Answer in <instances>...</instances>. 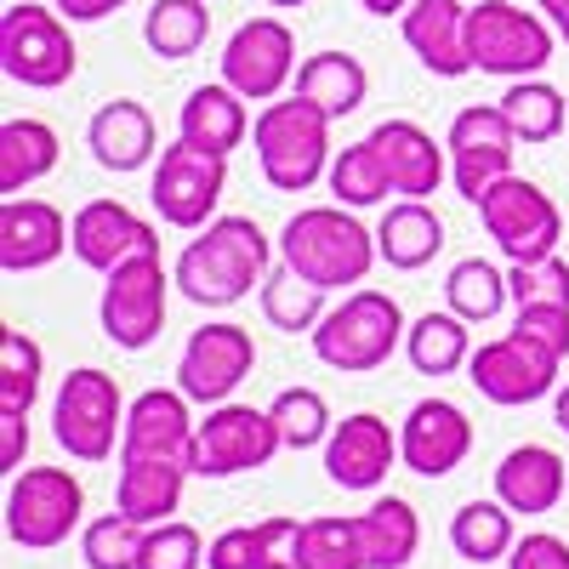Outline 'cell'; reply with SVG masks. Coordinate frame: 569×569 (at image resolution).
<instances>
[{
    "instance_id": "cell-48",
    "label": "cell",
    "mask_w": 569,
    "mask_h": 569,
    "mask_svg": "<svg viewBox=\"0 0 569 569\" xmlns=\"http://www.w3.org/2000/svg\"><path fill=\"white\" fill-rule=\"evenodd\" d=\"M206 569H257V541H251V525H233V530H222V536L206 547Z\"/></svg>"
},
{
    "instance_id": "cell-15",
    "label": "cell",
    "mask_w": 569,
    "mask_h": 569,
    "mask_svg": "<svg viewBox=\"0 0 569 569\" xmlns=\"http://www.w3.org/2000/svg\"><path fill=\"white\" fill-rule=\"evenodd\" d=\"M297 34L284 18H246L222 46V80L246 103H273L297 80Z\"/></svg>"
},
{
    "instance_id": "cell-32",
    "label": "cell",
    "mask_w": 569,
    "mask_h": 569,
    "mask_svg": "<svg viewBox=\"0 0 569 569\" xmlns=\"http://www.w3.org/2000/svg\"><path fill=\"white\" fill-rule=\"evenodd\" d=\"M359 530H365V558L370 569H405L421 547V518L405 496H376L359 512Z\"/></svg>"
},
{
    "instance_id": "cell-30",
    "label": "cell",
    "mask_w": 569,
    "mask_h": 569,
    "mask_svg": "<svg viewBox=\"0 0 569 569\" xmlns=\"http://www.w3.org/2000/svg\"><path fill=\"white\" fill-rule=\"evenodd\" d=\"M297 98H308L330 120H348L370 98V74H365V63L353 52H313L297 69Z\"/></svg>"
},
{
    "instance_id": "cell-27",
    "label": "cell",
    "mask_w": 569,
    "mask_h": 569,
    "mask_svg": "<svg viewBox=\"0 0 569 569\" xmlns=\"http://www.w3.org/2000/svg\"><path fill=\"white\" fill-rule=\"evenodd\" d=\"M376 251H382L388 268L416 273L445 251V217L427 206V200H393L376 222Z\"/></svg>"
},
{
    "instance_id": "cell-5",
    "label": "cell",
    "mask_w": 569,
    "mask_h": 569,
    "mask_svg": "<svg viewBox=\"0 0 569 569\" xmlns=\"http://www.w3.org/2000/svg\"><path fill=\"white\" fill-rule=\"evenodd\" d=\"M0 69H7V80H18L29 91L69 86L80 69L69 18L58 7H40V0H12L0 12Z\"/></svg>"
},
{
    "instance_id": "cell-11",
    "label": "cell",
    "mask_w": 569,
    "mask_h": 569,
    "mask_svg": "<svg viewBox=\"0 0 569 569\" xmlns=\"http://www.w3.org/2000/svg\"><path fill=\"white\" fill-rule=\"evenodd\" d=\"M558 370H563V359L552 348H541L525 330H507V337H490L472 348L467 382L479 388V399L518 410V405H536V399L558 393Z\"/></svg>"
},
{
    "instance_id": "cell-42",
    "label": "cell",
    "mask_w": 569,
    "mask_h": 569,
    "mask_svg": "<svg viewBox=\"0 0 569 569\" xmlns=\"http://www.w3.org/2000/svg\"><path fill=\"white\" fill-rule=\"evenodd\" d=\"M273 427H279V439H284V450H325V439H330V405H325V393L319 388H284L273 405Z\"/></svg>"
},
{
    "instance_id": "cell-16",
    "label": "cell",
    "mask_w": 569,
    "mask_h": 569,
    "mask_svg": "<svg viewBox=\"0 0 569 569\" xmlns=\"http://www.w3.org/2000/svg\"><path fill=\"white\" fill-rule=\"evenodd\" d=\"M257 370V342L246 325L233 319H211L200 325L194 337L182 342V359H177V388L194 399V405H228L233 388L246 382V376Z\"/></svg>"
},
{
    "instance_id": "cell-38",
    "label": "cell",
    "mask_w": 569,
    "mask_h": 569,
    "mask_svg": "<svg viewBox=\"0 0 569 569\" xmlns=\"http://www.w3.org/2000/svg\"><path fill=\"white\" fill-rule=\"evenodd\" d=\"M325 182H330V194H337V206H348V211L382 206V200L393 194V177H388V166H382V154H376L370 137H365V142H348V149H337V160H330Z\"/></svg>"
},
{
    "instance_id": "cell-53",
    "label": "cell",
    "mask_w": 569,
    "mask_h": 569,
    "mask_svg": "<svg viewBox=\"0 0 569 569\" xmlns=\"http://www.w3.org/2000/svg\"><path fill=\"white\" fill-rule=\"evenodd\" d=\"M536 7H541V12H547V18L558 23V29L569 23V0H536Z\"/></svg>"
},
{
    "instance_id": "cell-41",
    "label": "cell",
    "mask_w": 569,
    "mask_h": 569,
    "mask_svg": "<svg viewBox=\"0 0 569 569\" xmlns=\"http://www.w3.org/2000/svg\"><path fill=\"white\" fill-rule=\"evenodd\" d=\"M142 536H149V525H137L131 512L114 507L80 530V558H86V569H137Z\"/></svg>"
},
{
    "instance_id": "cell-9",
    "label": "cell",
    "mask_w": 569,
    "mask_h": 569,
    "mask_svg": "<svg viewBox=\"0 0 569 569\" xmlns=\"http://www.w3.org/2000/svg\"><path fill=\"white\" fill-rule=\"evenodd\" d=\"M103 302H98V319H103V337L126 353H142L149 342H160L166 330V302H171V268L160 262V251H142L131 262H120L114 273H103Z\"/></svg>"
},
{
    "instance_id": "cell-54",
    "label": "cell",
    "mask_w": 569,
    "mask_h": 569,
    "mask_svg": "<svg viewBox=\"0 0 569 569\" xmlns=\"http://www.w3.org/2000/svg\"><path fill=\"white\" fill-rule=\"evenodd\" d=\"M262 7H273V12H297V7H308V0H262Z\"/></svg>"
},
{
    "instance_id": "cell-35",
    "label": "cell",
    "mask_w": 569,
    "mask_h": 569,
    "mask_svg": "<svg viewBox=\"0 0 569 569\" xmlns=\"http://www.w3.org/2000/svg\"><path fill=\"white\" fill-rule=\"evenodd\" d=\"M211 34V12L206 0H154L149 12H142V46H149L154 58L166 63H182L194 58Z\"/></svg>"
},
{
    "instance_id": "cell-46",
    "label": "cell",
    "mask_w": 569,
    "mask_h": 569,
    "mask_svg": "<svg viewBox=\"0 0 569 569\" xmlns=\"http://www.w3.org/2000/svg\"><path fill=\"white\" fill-rule=\"evenodd\" d=\"M512 330H525V337H536L558 359H569V308H518Z\"/></svg>"
},
{
    "instance_id": "cell-6",
    "label": "cell",
    "mask_w": 569,
    "mask_h": 569,
    "mask_svg": "<svg viewBox=\"0 0 569 569\" xmlns=\"http://www.w3.org/2000/svg\"><path fill=\"white\" fill-rule=\"evenodd\" d=\"M52 439L69 450V461L98 467L120 450L126 439V399L120 382L98 365H80L63 376V388L52 399Z\"/></svg>"
},
{
    "instance_id": "cell-31",
    "label": "cell",
    "mask_w": 569,
    "mask_h": 569,
    "mask_svg": "<svg viewBox=\"0 0 569 569\" xmlns=\"http://www.w3.org/2000/svg\"><path fill=\"white\" fill-rule=\"evenodd\" d=\"M405 359H410V370L416 376H456V370H467V359H472V330H467V319L461 313H450V308H427L421 319H410V330H405Z\"/></svg>"
},
{
    "instance_id": "cell-22",
    "label": "cell",
    "mask_w": 569,
    "mask_h": 569,
    "mask_svg": "<svg viewBox=\"0 0 569 569\" xmlns=\"http://www.w3.org/2000/svg\"><path fill=\"white\" fill-rule=\"evenodd\" d=\"M69 251V217L52 200H0V268L7 273H34L52 268Z\"/></svg>"
},
{
    "instance_id": "cell-20",
    "label": "cell",
    "mask_w": 569,
    "mask_h": 569,
    "mask_svg": "<svg viewBox=\"0 0 569 569\" xmlns=\"http://www.w3.org/2000/svg\"><path fill=\"white\" fill-rule=\"evenodd\" d=\"M472 450V421L450 399H416L399 421V461L416 479H450Z\"/></svg>"
},
{
    "instance_id": "cell-26",
    "label": "cell",
    "mask_w": 569,
    "mask_h": 569,
    "mask_svg": "<svg viewBox=\"0 0 569 569\" xmlns=\"http://www.w3.org/2000/svg\"><path fill=\"white\" fill-rule=\"evenodd\" d=\"M251 126L257 120L246 114V98L228 80L194 86V91H188V103H182V114H177V137L194 142V149H211V154H233Z\"/></svg>"
},
{
    "instance_id": "cell-14",
    "label": "cell",
    "mask_w": 569,
    "mask_h": 569,
    "mask_svg": "<svg viewBox=\"0 0 569 569\" xmlns=\"http://www.w3.org/2000/svg\"><path fill=\"white\" fill-rule=\"evenodd\" d=\"M445 149H450V182L467 206H479L501 177H512V149H518V131L501 114V103H467L450 131H445Z\"/></svg>"
},
{
    "instance_id": "cell-37",
    "label": "cell",
    "mask_w": 569,
    "mask_h": 569,
    "mask_svg": "<svg viewBox=\"0 0 569 569\" xmlns=\"http://www.w3.org/2000/svg\"><path fill=\"white\" fill-rule=\"evenodd\" d=\"M507 302H512L507 273H501L490 257H461V262L445 273V308L461 313L467 325H490Z\"/></svg>"
},
{
    "instance_id": "cell-25",
    "label": "cell",
    "mask_w": 569,
    "mask_h": 569,
    "mask_svg": "<svg viewBox=\"0 0 569 569\" xmlns=\"http://www.w3.org/2000/svg\"><path fill=\"white\" fill-rule=\"evenodd\" d=\"M569 490V461L547 445H512L496 467V501H507L512 512L541 518L563 501Z\"/></svg>"
},
{
    "instance_id": "cell-12",
    "label": "cell",
    "mask_w": 569,
    "mask_h": 569,
    "mask_svg": "<svg viewBox=\"0 0 569 569\" xmlns=\"http://www.w3.org/2000/svg\"><path fill=\"white\" fill-rule=\"evenodd\" d=\"M222 188H228V154L194 149V142L177 137L171 149H160V166H154V182H149V200H154V211H160L166 228L200 233L206 222H217Z\"/></svg>"
},
{
    "instance_id": "cell-24",
    "label": "cell",
    "mask_w": 569,
    "mask_h": 569,
    "mask_svg": "<svg viewBox=\"0 0 569 569\" xmlns=\"http://www.w3.org/2000/svg\"><path fill=\"white\" fill-rule=\"evenodd\" d=\"M86 149L103 171L126 177V171H142L154 154H160V131H154V114L142 109L137 98H114L91 114L86 126Z\"/></svg>"
},
{
    "instance_id": "cell-45",
    "label": "cell",
    "mask_w": 569,
    "mask_h": 569,
    "mask_svg": "<svg viewBox=\"0 0 569 569\" xmlns=\"http://www.w3.org/2000/svg\"><path fill=\"white\" fill-rule=\"evenodd\" d=\"M251 541H257V569H297L302 518H262V525H251Z\"/></svg>"
},
{
    "instance_id": "cell-13",
    "label": "cell",
    "mask_w": 569,
    "mask_h": 569,
    "mask_svg": "<svg viewBox=\"0 0 569 569\" xmlns=\"http://www.w3.org/2000/svg\"><path fill=\"white\" fill-rule=\"evenodd\" d=\"M284 450L273 410L257 405H211L194 433V479H240V472L268 467Z\"/></svg>"
},
{
    "instance_id": "cell-3",
    "label": "cell",
    "mask_w": 569,
    "mask_h": 569,
    "mask_svg": "<svg viewBox=\"0 0 569 569\" xmlns=\"http://www.w3.org/2000/svg\"><path fill=\"white\" fill-rule=\"evenodd\" d=\"M330 120L325 109H313L308 98H273L262 103L257 126H251V149H257V166L268 177V188L279 194H308V188L330 171L337 149H330Z\"/></svg>"
},
{
    "instance_id": "cell-51",
    "label": "cell",
    "mask_w": 569,
    "mask_h": 569,
    "mask_svg": "<svg viewBox=\"0 0 569 569\" xmlns=\"http://www.w3.org/2000/svg\"><path fill=\"white\" fill-rule=\"evenodd\" d=\"M359 7H365L370 18H405V12H410V0H359Z\"/></svg>"
},
{
    "instance_id": "cell-47",
    "label": "cell",
    "mask_w": 569,
    "mask_h": 569,
    "mask_svg": "<svg viewBox=\"0 0 569 569\" xmlns=\"http://www.w3.org/2000/svg\"><path fill=\"white\" fill-rule=\"evenodd\" d=\"M507 569H569V541L552 536V530H536L525 541H512Z\"/></svg>"
},
{
    "instance_id": "cell-19",
    "label": "cell",
    "mask_w": 569,
    "mask_h": 569,
    "mask_svg": "<svg viewBox=\"0 0 569 569\" xmlns=\"http://www.w3.org/2000/svg\"><path fill=\"white\" fill-rule=\"evenodd\" d=\"M69 251L91 273H114L120 262H131L142 251H160V233H154V222H142L120 200H86L69 217Z\"/></svg>"
},
{
    "instance_id": "cell-23",
    "label": "cell",
    "mask_w": 569,
    "mask_h": 569,
    "mask_svg": "<svg viewBox=\"0 0 569 569\" xmlns=\"http://www.w3.org/2000/svg\"><path fill=\"white\" fill-rule=\"evenodd\" d=\"M467 12L461 0H410L405 23V46L416 52V63L439 80H461L472 74V46H467Z\"/></svg>"
},
{
    "instance_id": "cell-21",
    "label": "cell",
    "mask_w": 569,
    "mask_h": 569,
    "mask_svg": "<svg viewBox=\"0 0 569 569\" xmlns=\"http://www.w3.org/2000/svg\"><path fill=\"white\" fill-rule=\"evenodd\" d=\"M376 154H382L388 177H393V194L399 200H427L439 194L445 177H450V149L416 120H382L370 131Z\"/></svg>"
},
{
    "instance_id": "cell-1",
    "label": "cell",
    "mask_w": 569,
    "mask_h": 569,
    "mask_svg": "<svg viewBox=\"0 0 569 569\" xmlns=\"http://www.w3.org/2000/svg\"><path fill=\"white\" fill-rule=\"evenodd\" d=\"M268 262H273V240L251 217H217L182 246L171 279L194 308H233L251 291H262Z\"/></svg>"
},
{
    "instance_id": "cell-28",
    "label": "cell",
    "mask_w": 569,
    "mask_h": 569,
    "mask_svg": "<svg viewBox=\"0 0 569 569\" xmlns=\"http://www.w3.org/2000/svg\"><path fill=\"white\" fill-rule=\"evenodd\" d=\"M182 485H188V467H177V461L120 456L114 507H120V512H131L137 525H166V518L182 507Z\"/></svg>"
},
{
    "instance_id": "cell-17",
    "label": "cell",
    "mask_w": 569,
    "mask_h": 569,
    "mask_svg": "<svg viewBox=\"0 0 569 569\" xmlns=\"http://www.w3.org/2000/svg\"><path fill=\"white\" fill-rule=\"evenodd\" d=\"M393 467H405L399 461V433L376 410H353V416H342L337 427H330V439H325V479L330 485L370 496V490L388 485Z\"/></svg>"
},
{
    "instance_id": "cell-44",
    "label": "cell",
    "mask_w": 569,
    "mask_h": 569,
    "mask_svg": "<svg viewBox=\"0 0 569 569\" xmlns=\"http://www.w3.org/2000/svg\"><path fill=\"white\" fill-rule=\"evenodd\" d=\"M206 563V541L194 525H182V518H166V525H149L142 536V558L137 569H200Z\"/></svg>"
},
{
    "instance_id": "cell-50",
    "label": "cell",
    "mask_w": 569,
    "mask_h": 569,
    "mask_svg": "<svg viewBox=\"0 0 569 569\" xmlns=\"http://www.w3.org/2000/svg\"><path fill=\"white\" fill-rule=\"evenodd\" d=\"M52 7L69 18V23H103L109 12H120L126 0H52Z\"/></svg>"
},
{
    "instance_id": "cell-8",
    "label": "cell",
    "mask_w": 569,
    "mask_h": 569,
    "mask_svg": "<svg viewBox=\"0 0 569 569\" xmlns=\"http://www.w3.org/2000/svg\"><path fill=\"white\" fill-rule=\"evenodd\" d=\"M86 518V490L69 467H23L7 485V536L29 552L63 547Z\"/></svg>"
},
{
    "instance_id": "cell-29",
    "label": "cell",
    "mask_w": 569,
    "mask_h": 569,
    "mask_svg": "<svg viewBox=\"0 0 569 569\" xmlns=\"http://www.w3.org/2000/svg\"><path fill=\"white\" fill-rule=\"evenodd\" d=\"M58 154H63V142L58 131L34 120V114H12L7 126H0V194H23L29 182L40 177H52L58 171Z\"/></svg>"
},
{
    "instance_id": "cell-7",
    "label": "cell",
    "mask_w": 569,
    "mask_h": 569,
    "mask_svg": "<svg viewBox=\"0 0 569 569\" xmlns=\"http://www.w3.org/2000/svg\"><path fill=\"white\" fill-rule=\"evenodd\" d=\"M558 23L547 12H525L512 0H479L467 12V46H472V69L496 74V80H530L552 63V34Z\"/></svg>"
},
{
    "instance_id": "cell-40",
    "label": "cell",
    "mask_w": 569,
    "mask_h": 569,
    "mask_svg": "<svg viewBox=\"0 0 569 569\" xmlns=\"http://www.w3.org/2000/svg\"><path fill=\"white\" fill-rule=\"evenodd\" d=\"M297 569H370L359 518H302Z\"/></svg>"
},
{
    "instance_id": "cell-34",
    "label": "cell",
    "mask_w": 569,
    "mask_h": 569,
    "mask_svg": "<svg viewBox=\"0 0 569 569\" xmlns=\"http://www.w3.org/2000/svg\"><path fill=\"white\" fill-rule=\"evenodd\" d=\"M501 114L512 120L518 142H530V149H541V142H552V137L569 131V103H563V91H558L552 80H541V74H530V80H507V91H501Z\"/></svg>"
},
{
    "instance_id": "cell-55",
    "label": "cell",
    "mask_w": 569,
    "mask_h": 569,
    "mask_svg": "<svg viewBox=\"0 0 569 569\" xmlns=\"http://www.w3.org/2000/svg\"><path fill=\"white\" fill-rule=\"evenodd\" d=\"M558 34H563V46H569V23H563V29H558Z\"/></svg>"
},
{
    "instance_id": "cell-2",
    "label": "cell",
    "mask_w": 569,
    "mask_h": 569,
    "mask_svg": "<svg viewBox=\"0 0 569 569\" xmlns=\"http://www.w3.org/2000/svg\"><path fill=\"white\" fill-rule=\"evenodd\" d=\"M279 262L325 284V291H353L382 262V251H376V233L348 206H308L279 228Z\"/></svg>"
},
{
    "instance_id": "cell-43",
    "label": "cell",
    "mask_w": 569,
    "mask_h": 569,
    "mask_svg": "<svg viewBox=\"0 0 569 569\" xmlns=\"http://www.w3.org/2000/svg\"><path fill=\"white\" fill-rule=\"evenodd\" d=\"M512 308H569V262L552 251L541 262H507Z\"/></svg>"
},
{
    "instance_id": "cell-52",
    "label": "cell",
    "mask_w": 569,
    "mask_h": 569,
    "mask_svg": "<svg viewBox=\"0 0 569 569\" xmlns=\"http://www.w3.org/2000/svg\"><path fill=\"white\" fill-rule=\"evenodd\" d=\"M552 427H558V433H569V382L552 393Z\"/></svg>"
},
{
    "instance_id": "cell-36",
    "label": "cell",
    "mask_w": 569,
    "mask_h": 569,
    "mask_svg": "<svg viewBox=\"0 0 569 569\" xmlns=\"http://www.w3.org/2000/svg\"><path fill=\"white\" fill-rule=\"evenodd\" d=\"M512 507L507 501H461L456 507V518H450V547H456V558H467V563H496V558H507L512 552Z\"/></svg>"
},
{
    "instance_id": "cell-18",
    "label": "cell",
    "mask_w": 569,
    "mask_h": 569,
    "mask_svg": "<svg viewBox=\"0 0 569 569\" xmlns=\"http://www.w3.org/2000/svg\"><path fill=\"white\" fill-rule=\"evenodd\" d=\"M182 388H149L126 405V439H120V456H142V461H177L194 472V433L200 421L188 410Z\"/></svg>"
},
{
    "instance_id": "cell-4",
    "label": "cell",
    "mask_w": 569,
    "mask_h": 569,
    "mask_svg": "<svg viewBox=\"0 0 569 569\" xmlns=\"http://www.w3.org/2000/svg\"><path fill=\"white\" fill-rule=\"evenodd\" d=\"M405 308L388 297V291H376V284H353V291L330 308L313 330V359L330 365V370H342V376H370V370H382L399 348H405Z\"/></svg>"
},
{
    "instance_id": "cell-39",
    "label": "cell",
    "mask_w": 569,
    "mask_h": 569,
    "mask_svg": "<svg viewBox=\"0 0 569 569\" xmlns=\"http://www.w3.org/2000/svg\"><path fill=\"white\" fill-rule=\"evenodd\" d=\"M40 376H46V353L29 330L7 325L0 330V410L29 416L40 399Z\"/></svg>"
},
{
    "instance_id": "cell-10",
    "label": "cell",
    "mask_w": 569,
    "mask_h": 569,
    "mask_svg": "<svg viewBox=\"0 0 569 569\" xmlns=\"http://www.w3.org/2000/svg\"><path fill=\"white\" fill-rule=\"evenodd\" d=\"M479 222H485V233L496 240V251L507 262H541L563 240V211L552 206V194L541 182L518 177V171L501 177L479 200Z\"/></svg>"
},
{
    "instance_id": "cell-49",
    "label": "cell",
    "mask_w": 569,
    "mask_h": 569,
    "mask_svg": "<svg viewBox=\"0 0 569 569\" xmlns=\"http://www.w3.org/2000/svg\"><path fill=\"white\" fill-rule=\"evenodd\" d=\"M23 450H29V416L0 410V472H23Z\"/></svg>"
},
{
    "instance_id": "cell-33",
    "label": "cell",
    "mask_w": 569,
    "mask_h": 569,
    "mask_svg": "<svg viewBox=\"0 0 569 569\" xmlns=\"http://www.w3.org/2000/svg\"><path fill=\"white\" fill-rule=\"evenodd\" d=\"M262 319L273 325V330H284V337H313V330H319V319L330 313V291H325V284H313V279H302L297 268H273L268 279H262Z\"/></svg>"
}]
</instances>
